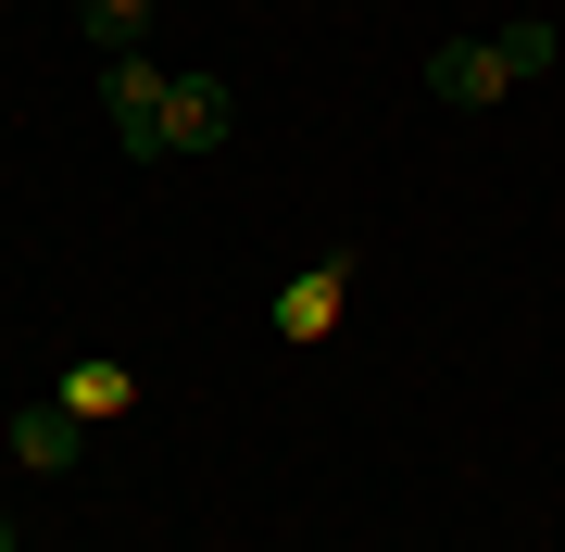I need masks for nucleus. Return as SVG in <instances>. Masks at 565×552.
<instances>
[{
    "label": "nucleus",
    "instance_id": "obj_2",
    "mask_svg": "<svg viewBox=\"0 0 565 552\" xmlns=\"http://www.w3.org/2000/svg\"><path fill=\"white\" fill-rule=\"evenodd\" d=\"M427 88H440L452 113H478V101L515 88V63H503V39H440V51H427Z\"/></svg>",
    "mask_w": 565,
    "mask_h": 552
},
{
    "label": "nucleus",
    "instance_id": "obj_5",
    "mask_svg": "<svg viewBox=\"0 0 565 552\" xmlns=\"http://www.w3.org/2000/svg\"><path fill=\"white\" fill-rule=\"evenodd\" d=\"M340 277H352V264H315V277H302V289L277 302V327H289V339H315L327 314H340Z\"/></svg>",
    "mask_w": 565,
    "mask_h": 552
},
{
    "label": "nucleus",
    "instance_id": "obj_7",
    "mask_svg": "<svg viewBox=\"0 0 565 552\" xmlns=\"http://www.w3.org/2000/svg\"><path fill=\"white\" fill-rule=\"evenodd\" d=\"M139 13H151V0H88V51H102V63H114L126 39H139Z\"/></svg>",
    "mask_w": 565,
    "mask_h": 552
},
{
    "label": "nucleus",
    "instance_id": "obj_8",
    "mask_svg": "<svg viewBox=\"0 0 565 552\" xmlns=\"http://www.w3.org/2000/svg\"><path fill=\"white\" fill-rule=\"evenodd\" d=\"M0 552H13V502H0Z\"/></svg>",
    "mask_w": 565,
    "mask_h": 552
},
{
    "label": "nucleus",
    "instance_id": "obj_3",
    "mask_svg": "<svg viewBox=\"0 0 565 552\" xmlns=\"http://www.w3.org/2000/svg\"><path fill=\"white\" fill-rule=\"evenodd\" d=\"M226 126H239L226 76H177L163 88V151H226Z\"/></svg>",
    "mask_w": 565,
    "mask_h": 552
},
{
    "label": "nucleus",
    "instance_id": "obj_4",
    "mask_svg": "<svg viewBox=\"0 0 565 552\" xmlns=\"http://www.w3.org/2000/svg\"><path fill=\"white\" fill-rule=\"evenodd\" d=\"M13 465L76 477V465H88V414H76V402H25V414H13Z\"/></svg>",
    "mask_w": 565,
    "mask_h": 552
},
{
    "label": "nucleus",
    "instance_id": "obj_6",
    "mask_svg": "<svg viewBox=\"0 0 565 552\" xmlns=\"http://www.w3.org/2000/svg\"><path fill=\"white\" fill-rule=\"evenodd\" d=\"M126 389H139L126 365H76V389H63V402H76V414H126Z\"/></svg>",
    "mask_w": 565,
    "mask_h": 552
},
{
    "label": "nucleus",
    "instance_id": "obj_1",
    "mask_svg": "<svg viewBox=\"0 0 565 552\" xmlns=\"http://www.w3.org/2000/svg\"><path fill=\"white\" fill-rule=\"evenodd\" d=\"M163 63H139V51H114L102 63V101H114V139H126V164H163Z\"/></svg>",
    "mask_w": 565,
    "mask_h": 552
}]
</instances>
